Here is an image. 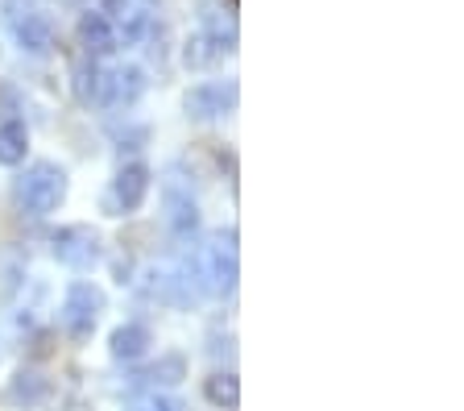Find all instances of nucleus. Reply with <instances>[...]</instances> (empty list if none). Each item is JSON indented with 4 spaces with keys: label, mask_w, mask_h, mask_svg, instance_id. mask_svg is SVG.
<instances>
[{
    "label": "nucleus",
    "mask_w": 464,
    "mask_h": 411,
    "mask_svg": "<svg viewBox=\"0 0 464 411\" xmlns=\"http://www.w3.org/2000/svg\"><path fill=\"white\" fill-rule=\"evenodd\" d=\"M191 279L195 287H199L203 295H212V299H228L232 291H237V279H241V266H237V237H208V241L195 250L191 258Z\"/></svg>",
    "instance_id": "obj_1"
},
{
    "label": "nucleus",
    "mask_w": 464,
    "mask_h": 411,
    "mask_svg": "<svg viewBox=\"0 0 464 411\" xmlns=\"http://www.w3.org/2000/svg\"><path fill=\"white\" fill-rule=\"evenodd\" d=\"M67 200V171L58 162H34L25 175L17 179V204L29 216H50Z\"/></svg>",
    "instance_id": "obj_2"
},
{
    "label": "nucleus",
    "mask_w": 464,
    "mask_h": 411,
    "mask_svg": "<svg viewBox=\"0 0 464 411\" xmlns=\"http://www.w3.org/2000/svg\"><path fill=\"white\" fill-rule=\"evenodd\" d=\"M108 308L104 291L92 283H71L67 295H63V308H58V324H63V333L75 337V341H87V337L96 333L100 324V312Z\"/></svg>",
    "instance_id": "obj_3"
},
{
    "label": "nucleus",
    "mask_w": 464,
    "mask_h": 411,
    "mask_svg": "<svg viewBox=\"0 0 464 411\" xmlns=\"http://www.w3.org/2000/svg\"><path fill=\"white\" fill-rule=\"evenodd\" d=\"M50 250H54V258L63 266H71V270H92V266L104 258V241H100V233L92 225H63L54 237H50Z\"/></svg>",
    "instance_id": "obj_4"
},
{
    "label": "nucleus",
    "mask_w": 464,
    "mask_h": 411,
    "mask_svg": "<svg viewBox=\"0 0 464 411\" xmlns=\"http://www.w3.org/2000/svg\"><path fill=\"white\" fill-rule=\"evenodd\" d=\"M145 196H150V167H145V162H125V167L116 171L104 208L112 216H129L145 204Z\"/></svg>",
    "instance_id": "obj_5"
},
{
    "label": "nucleus",
    "mask_w": 464,
    "mask_h": 411,
    "mask_svg": "<svg viewBox=\"0 0 464 411\" xmlns=\"http://www.w3.org/2000/svg\"><path fill=\"white\" fill-rule=\"evenodd\" d=\"M145 71L141 67H112L100 79V108H129L141 100L145 92Z\"/></svg>",
    "instance_id": "obj_6"
},
{
    "label": "nucleus",
    "mask_w": 464,
    "mask_h": 411,
    "mask_svg": "<svg viewBox=\"0 0 464 411\" xmlns=\"http://www.w3.org/2000/svg\"><path fill=\"white\" fill-rule=\"evenodd\" d=\"M232 104H237V83H199V88H191L183 100L191 121H216V117H224Z\"/></svg>",
    "instance_id": "obj_7"
},
{
    "label": "nucleus",
    "mask_w": 464,
    "mask_h": 411,
    "mask_svg": "<svg viewBox=\"0 0 464 411\" xmlns=\"http://www.w3.org/2000/svg\"><path fill=\"white\" fill-rule=\"evenodd\" d=\"M237 50V38H232V30L224 34V30H203V34H195L191 42H187V50H183V63L187 67H195V71H208V67H216V63H224Z\"/></svg>",
    "instance_id": "obj_8"
},
{
    "label": "nucleus",
    "mask_w": 464,
    "mask_h": 411,
    "mask_svg": "<svg viewBox=\"0 0 464 411\" xmlns=\"http://www.w3.org/2000/svg\"><path fill=\"white\" fill-rule=\"evenodd\" d=\"M9 25L25 54H38V59L50 54V46H54V25H50V17H42L38 9H25V13H13Z\"/></svg>",
    "instance_id": "obj_9"
},
{
    "label": "nucleus",
    "mask_w": 464,
    "mask_h": 411,
    "mask_svg": "<svg viewBox=\"0 0 464 411\" xmlns=\"http://www.w3.org/2000/svg\"><path fill=\"white\" fill-rule=\"evenodd\" d=\"M79 46H83V54L87 59H108L112 50H121L116 46V30H112V21L104 17L100 9H87L83 17H79Z\"/></svg>",
    "instance_id": "obj_10"
},
{
    "label": "nucleus",
    "mask_w": 464,
    "mask_h": 411,
    "mask_svg": "<svg viewBox=\"0 0 464 411\" xmlns=\"http://www.w3.org/2000/svg\"><path fill=\"white\" fill-rule=\"evenodd\" d=\"M166 220H170V233L179 241H191L199 229V208H195L191 191H183L179 183H166Z\"/></svg>",
    "instance_id": "obj_11"
},
{
    "label": "nucleus",
    "mask_w": 464,
    "mask_h": 411,
    "mask_svg": "<svg viewBox=\"0 0 464 411\" xmlns=\"http://www.w3.org/2000/svg\"><path fill=\"white\" fill-rule=\"evenodd\" d=\"M150 345H154V337H150L145 324H121V328L108 337V353H112L116 362H137V357L150 353Z\"/></svg>",
    "instance_id": "obj_12"
},
{
    "label": "nucleus",
    "mask_w": 464,
    "mask_h": 411,
    "mask_svg": "<svg viewBox=\"0 0 464 411\" xmlns=\"http://www.w3.org/2000/svg\"><path fill=\"white\" fill-rule=\"evenodd\" d=\"M50 395V378L38 370H17L9 382V391H5V399L13 403V407H38V403H46Z\"/></svg>",
    "instance_id": "obj_13"
},
{
    "label": "nucleus",
    "mask_w": 464,
    "mask_h": 411,
    "mask_svg": "<svg viewBox=\"0 0 464 411\" xmlns=\"http://www.w3.org/2000/svg\"><path fill=\"white\" fill-rule=\"evenodd\" d=\"M187 378V357L183 353H162L154 366H145L141 374H137V387H150V391H158V387H179V382Z\"/></svg>",
    "instance_id": "obj_14"
},
{
    "label": "nucleus",
    "mask_w": 464,
    "mask_h": 411,
    "mask_svg": "<svg viewBox=\"0 0 464 411\" xmlns=\"http://www.w3.org/2000/svg\"><path fill=\"white\" fill-rule=\"evenodd\" d=\"M25 150H29V129L21 121H5L0 125V167L25 162Z\"/></svg>",
    "instance_id": "obj_15"
},
{
    "label": "nucleus",
    "mask_w": 464,
    "mask_h": 411,
    "mask_svg": "<svg viewBox=\"0 0 464 411\" xmlns=\"http://www.w3.org/2000/svg\"><path fill=\"white\" fill-rule=\"evenodd\" d=\"M203 395H208V403L232 411L241 403V382H237V374H212V378L203 382Z\"/></svg>",
    "instance_id": "obj_16"
},
{
    "label": "nucleus",
    "mask_w": 464,
    "mask_h": 411,
    "mask_svg": "<svg viewBox=\"0 0 464 411\" xmlns=\"http://www.w3.org/2000/svg\"><path fill=\"white\" fill-rule=\"evenodd\" d=\"M100 79H104V71H100L96 59H83L75 67V96L83 104H100Z\"/></svg>",
    "instance_id": "obj_17"
},
{
    "label": "nucleus",
    "mask_w": 464,
    "mask_h": 411,
    "mask_svg": "<svg viewBox=\"0 0 464 411\" xmlns=\"http://www.w3.org/2000/svg\"><path fill=\"white\" fill-rule=\"evenodd\" d=\"M133 411H187L183 407V399H174V395H162V391H154L150 399H141Z\"/></svg>",
    "instance_id": "obj_18"
},
{
    "label": "nucleus",
    "mask_w": 464,
    "mask_h": 411,
    "mask_svg": "<svg viewBox=\"0 0 464 411\" xmlns=\"http://www.w3.org/2000/svg\"><path fill=\"white\" fill-rule=\"evenodd\" d=\"M58 5H83V0H58Z\"/></svg>",
    "instance_id": "obj_19"
}]
</instances>
